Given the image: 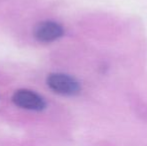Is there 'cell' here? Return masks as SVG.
Here are the masks:
<instances>
[{
    "label": "cell",
    "instance_id": "1",
    "mask_svg": "<svg viewBox=\"0 0 147 146\" xmlns=\"http://www.w3.org/2000/svg\"><path fill=\"white\" fill-rule=\"evenodd\" d=\"M47 85L55 93L61 95H75L81 90V86L75 78L62 73L50 74L47 78Z\"/></svg>",
    "mask_w": 147,
    "mask_h": 146
},
{
    "label": "cell",
    "instance_id": "2",
    "mask_svg": "<svg viewBox=\"0 0 147 146\" xmlns=\"http://www.w3.org/2000/svg\"><path fill=\"white\" fill-rule=\"evenodd\" d=\"M12 100L18 107L23 109L41 111L45 108L46 103L39 94L27 89H20L14 93Z\"/></svg>",
    "mask_w": 147,
    "mask_h": 146
},
{
    "label": "cell",
    "instance_id": "3",
    "mask_svg": "<svg viewBox=\"0 0 147 146\" xmlns=\"http://www.w3.org/2000/svg\"><path fill=\"white\" fill-rule=\"evenodd\" d=\"M63 33V27L57 22L53 21L41 22L34 31L35 37H36L37 40L44 43L57 40L60 37H62Z\"/></svg>",
    "mask_w": 147,
    "mask_h": 146
}]
</instances>
